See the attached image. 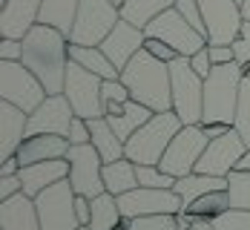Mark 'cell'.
Returning a JSON list of instances; mask_svg holds the SVG:
<instances>
[{
  "mask_svg": "<svg viewBox=\"0 0 250 230\" xmlns=\"http://www.w3.org/2000/svg\"><path fill=\"white\" fill-rule=\"evenodd\" d=\"M75 213L81 225H89L92 222V199L89 196H75Z\"/></svg>",
  "mask_w": 250,
  "mask_h": 230,
  "instance_id": "46",
  "label": "cell"
},
{
  "mask_svg": "<svg viewBox=\"0 0 250 230\" xmlns=\"http://www.w3.org/2000/svg\"><path fill=\"white\" fill-rule=\"evenodd\" d=\"M190 66L196 69V75H199V78H207L210 72H213V66H216V63H213V58H210L207 46H204V49H199L193 58H190Z\"/></svg>",
  "mask_w": 250,
  "mask_h": 230,
  "instance_id": "43",
  "label": "cell"
},
{
  "mask_svg": "<svg viewBox=\"0 0 250 230\" xmlns=\"http://www.w3.org/2000/svg\"><path fill=\"white\" fill-rule=\"evenodd\" d=\"M233 202H230V190H216V193H207V196H201L196 202H190V205L184 207L187 213H193L199 222H213L216 216H222L225 210H230Z\"/></svg>",
  "mask_w": 250,
  "mask_h": 230,
  "instance_id": "31",
  "label": "cell"
},
{
  "mask_svg": "<svg viewBox=\"0 0 250 230\" xmlns=\"http://www.w3.org/2000/svg\"><path fill=\"white\" fill-rule=\"evenodd\" d=\"M201 127L207 132V138H219V135H225L227 129H233V127H227V124H201Z\"/></svg>",
  "mask_w": 250,
  "mask_h": 230,
  "instance_id": "49",
  "label": "cell"
},
{
  "mask_svg": "<svg viewBox=\"0 0 250 230\" xmlns=\"http://www.w3.org/2000/svg\"><path fill=\"white\" fill-rule=\"evenodd\" d=\"M170 78H173V112L184 124H201L204 115V78L196 75L190 66V58L170 61Z\"/></svg>",
  "mask_w": 250,
  "mask_h": 230,
  "instance_id": "6",
  "label": "cell"
},
{
  "mask_svg": "<svg viewBox=\"0 0 250 230\" xmlns=\"http://www.w3.org/2000/svg\"><path fill=\"white\" fill-rule=\"evenodd\" d=\"M0 230H41L35 199L26 193H18L0 202Z\"/></svg>",
  "mask_w": 250,
  "mask_h": 230,
  "instance_id": "22",
  "label": "cell"
},
{
  "mask_svg": "<svg viewBox=\"0 0 250 230\" xmlns=\"http://www.w3.org/2000/svg\"><path fill=\"white\" fill-rule=\"evenodd\" d=\"M242 15H245V21L250 23V0H242Z\"/></svg>",
  "mask_w": 250,
  "mask_h": 230,
  "instance_id": "50",
  "label": "cell"
},
{
  "mask_svg": "<svg viewBox=\"0 0 250 230\" xmlns=\"http://www.w3.org/2000/svg\"><path fill=\"white\" fill-rule=\"evenodd\" d=\"M69 61L81 63L83 69H89L92 75L104 78V81L121 75V72H118V66L106 58V52L101 49V46H78V43H69Z\"/></svg>",
  "mask_w": 250,
  "mask_h": 230,
  "instance_id": "27",
  "label": "cell"
},
{
  "mask_svg": "<svg viewBox=\"0 0 250 230\" xmlns=\"http://www.w3.org/2000/svg\"><path fill=\"white\" fill-rule=\"evenodd\" d=\"M124 222V213H121V205H118V196L112 193H101L92 199V230H115Z\"/></svg>",
  "mask_w": 250,
  "mask_h": 230,
  "instance_id": "30",
  "label": "cell"
},
{
  "mask_svg": "<svg viewBox=\"0 0 250 230\" xmlns=\"http://www.w3.org/2000/svg\"><path fill=\"white\" fill-rule=\"evenodd\" d=\"M210 225H213V230H250V210L230 207L222 216H216Z\"/></svg>",
  "mask_w": 250,
  "mask_h": 230,
  "instance_id": "36",
  "label": "cell"
},
{
  "mask_svg": "<svg viewBox=\"0 0 250 230\" xmlns=\"http://www.w3.org/2000/svg\"><path fill=\"white\" fill-rule=\"evenodd\" d=\"M150 38H161L164 43H170L181 58H193L199 49L207 46V38L199 35L193 26L184 21V15L178 12V9H167V12H161L155 21H152L147 29H144Z\"/></svg>",
  "mask_w": 250,
  "mask_h": 230,
  "instance_id": "13",
  "label": "cell"
},
{
  "mask_svg": "<svg viewBox=\"0 0 250 230\" xmlns=\"http://www.w3.org/2000/svg\"><path fill=\"white\" fill-rule=\"evenodd\" d=\"M66 161H69V184L75 187L78 196L95 199L106 190L104 187V158H101L92 141L89 144H72L66 153Z\"/></svg>",
  "mask_w": 250,
  "mask_h": 230,
  "instance_id": "12",
  "label": "cell"
},
{
  "mask_svg": "<svg viewBox=\"0 0 250 230\" xmlns=\"http://www.w3.org/2000/svg\"><path fill=\"white\" fill-rule=\"evenodd\" d=\"M227 179H230V202H233V207L250 210V170H233Z\"/></svg>",
  "mask_w": 250,
  "mask_h": 230,
  "instance_id": "35",
  "label": "cell"
},
{
  "mask_svg": "<svg viewBox=\"0 0 250 230\" xmlns=\"http://www.w3.org/2000/svg\"><path fill=\"white\" fill-rule=\"evenodd\" d=\"M23 63L41 78L49 95H61L69 69V38L52 26L38 23L23 38Z\"/></svg>",
  "mask_w": 250,
  "mask_h": 230,
  "instance_id": "1",
  "label": "cell"
},
{
  "mask_svg": "<svg viewBox=\"0 0 250 230\" xmlns=\"http://www.w3.org/2000/svg\"><path fill=\"white\" fill-rule=\"evenodd\" d=\"M239 3H242V0H239Z\"/></svg>",
  "mask_w": 250,
  "mask_h": 230,
  "instance_id": "56",
  "label": "cell"
},
{
  "mask_svg": "<svg viewBox=\"0 0 250 230\" xmlns=\"http://www.w3.org/2000/svg\"><path fill=\"white\" fill-rule=\"evenodd\" d=\"M239 170H250V150L245 153V158L239 161Z\"/></svg>",
  "mask_w": 250,
  "mask_h": 230,
  "instance_id": "51",
  "label": "cell"
},
{
  "mask_svg": "<svg viewBox=\"0 0 250 230\" xmlns=\"http://www.w3.org/2000/svg\"><path fill=\"white\" fill-rule=\"evenodd\" d=\"M144 49L150 52L152 58H158V61H167V63L178 58V52H175L170 43H164L161 38H150V35H147V41H144Z\"/></svg>",
  "mask_w": 250,
  "mask_h": 230,
  "instance_id": "40",
  "label": "cell"
},
{
  "mask_svg": "<svg viewBox=\"0 0 250 230\" xmlns=\"http://www.w3.org/2000/svg\"><path fill=\"white\" fill-rule=\"evenodd\" d=\"M18 173H21V161H18V155L6 158V161L0 164V176H18Z\"/></svg>",
  "mask_w": 250,
  "mask_h": 230,
  "instance_id": "47",
  "label": "cell"
},
{
  "mask_svg": "<svg viewBox=\"0 0 250 230\" xmlns=\"http://www.w3.org/2000/svg\"><path fill=\"white\" fill-rule=\"evenodd\" d=\"M18 176H21V184H23V193L35 199V196H41L46 187L69 179V161H66V158H52V161L26 164V167H21Z\"/></svg>",
  "mask_w": 250,
  "mask_h": 230,
  "instance_id": "19",
  "label": "cell"
},
{
  "mask_svg": "<svg viewBox=\"0 0 250 230\" xmlns=\"http://www.w3.org/2000/svg\"><path fill=\"white\" fill-rule=\"evenodd\" d=\"M101 98H104V109H106V112H112L115 106H121V104L129 101L132 95H129L126 84L121 81V75H118V78H109V81H104V84H101Z\"/></svg>",
  "mask_w": 250,
  "mask_h": 230,
  "instance_id": "34",
  "label": "cell"
},
{
  "mask_svg": "<svg viewBox=\"0 0 250 230\" xmlns=\"http://www.w3.org/2000/svg\"><path fill=\"white\" fill-rule=\"evenodd\" d=\"M92 141V132H89V124L86 118H72V127H69V144H89Z\"/></svg>",
  "mask_w": 250,
  "mask_h": 230,
  "instance_id": "42",
  "label": "cell"
},
{
  "mask_svg": "<svg viewBox=\"0 0 250 230\" xmlns=\"http://www.w3.org/2000/svg\"><path fill=\"white\" fill-rule=\"evenodd\" d=\"M181 127H184V121L173 109L155 112L150 121L126 141V158L132 164H161V155L167 153L170 141L175 138V132Z\"/></svg>",
  "mask_w": 250,
  "mask_h": 230,
  "instance_id": "4",
  "label": "cell"
},
{
  "mask_svg": "<svg viewBox=\"0 0 250 230\" xmlns=\"http://www.w3.org/2000/svg\"><path fill=\"white\" fill-rule=\"evenodd\" d=\"M101 84L104 78L92 75L89 69H83L81 63L69 61V69H66V84H63V95L69 98L72 109H75L78 118H104L106 109H104V98H101Z\"/></svg>",
  "mask_w": 250,
  "mask_h": 230,
  "instance_id": "10",
  "label": "cell"
},
{
  "mask_svg": "<svg viewBox=\"0 0 250 230\" xmlns=\"http://www.w3.org/2000/svg\"><path fill=\"white\" fill-rule=\"evenodd\" d=\"M75 230H92V225H78Z\"/></svg>",
  "mask_w": 250,
  "mask_h": 230,
  "instance_id": "54",
  "label": "cell"
},
{
  "mask_svg": "<svg viewBox=\"0 0 250 230\" xmlns=\"http://www.w3.org/2000/svg\"><path fill=\"white\" fill-rule=\"evenodd\" d=\"M75 187L69 179L58 181L46 187L41 196H35V207H38V219H41V230H75L78 222L75 213Z\"/></svg>",
  "mask_w": 250,
  "mask_h": 230,
  "instance_id": "9",
  "label": "cell"
},
{
  "mask_svg": "<svg viewBox=\"0 0 250 230\" xmlns=\"http://www.w3.org/2000/svg\"><path fill=\"white\" fill-rule=\"evenodd\" d=\"M144 41H147V32L144 29H138V26H132L129 21H118V26L104 38V43H101V49L106 52V58L118 66V72L124 69L126 63L138 55V52L144 49Z\"/></svg>",
  "mask_w": 250,
  "mask_h": 230,
  "instance_id": "17",
  "label": "cell"
},
{
  "mask_svg": "<svg viewBox=\"0 0 250 230\" xmlns=\"http://www.w3.org/2000/svg\"><path fill=\"white\" fill-rule=\"evenodd\" d=\"M121 81L126 84L129 95L138 104L150 106L152 112H167L173 109V78H170V63L152 58L147 49H141L124 69Z\"/></svg>",
  "mask_w": 250,
  "mask_h": 230,
  "instance_id": "2",
  "label": "cell"
},
{
  "mask_svg": "<svg viewBox=\"0 0 250 230\" xmlns=\"http://www.w3.org/2000/svg\"><path fill=\"white\" fill-rule=\"evenodd\" d=\"M41 0H3L0 3V35L3 38H21L38 26Z\"/></svg>",
  "mask_w": 250,
  "mask_h": 230,
  "instance_id": "18",
  "label": "cell"
},
{
  "mask_svg": "<svg viewBox=\"0 0 250 230\" xmlns=\"http://www.w3.org/2000/svg\"><path fill=\"white\" fill-rule=\"evenodd\" d=\"M69 138L63 135H52V132H43V135H26L23 144L18 147V161L21 167L26 164H38V161H52V158H66L69 153Z\"/></svg>",
  "mask_w": 250,
  "mask_h": 230,
  "instance_id": "20",
  "label": "cell"
},
{
  "mask_svg": "<svg viewBox=\"0 0 250 230\" xmlns=\"http://www.w3.org/2000/svg\"><path fill=\"white\" fill-rule=\"evenodd\" d=\"M175 222H178V230H190L193 225H199V219H196L193 213H187V210L175 213Z\"/></svg>",
  "mask_w": 250,
  "mask_h": 230,
  "instance_id": "48",
  "label": "cell"
},
{
  "mask_svg": "<svg viewBox=\"0 0 250 230\" xmlns=\"http://www.w3.org/2000/svg\"><path fill=\"white\" fill-rule=\"evenodd\" d=\"M175 9L184 15V21L193 26L199 35H204V38H207V23H204V15H201L199 0H175Z\"/></svg>",
  "mask_w": 250,
  "mask_h": 230,
  "instance_id": "38",
  "label": "cell"
},
{
  "mask_svg": "<svg viewBox=\"0 0 250 230\" xmlns=\"http://www.w3.org/2000/svg\"><path fill=\"white\" fill-rule=\"evenodd\" d=\"M118 21H121V6H115L112 0H81L69 43L101 46L104 38L118 26Z\"/></svg>",
  "mask_w": 250,
  "mask_h": 230,
  "instance_id": "7",
  "label": "cell"
},
{
  "mask_svg": "<svg viewBox=\"0 0 250 230\" xmlns=\"http://www.w3.org/2000/svg\"><path fill=\"white\" fill-rule=\"evenodd\" d=\"M175 193L181 196L184 207L190 202H196L207 193H216V190H230V179L227 176H204V173H190V176H181L175 179Z\"/></svg>",
  "mask_w": 250,
  "mask_h": 230,
  "instance_id": "25",
  "label": "cell"
},
{
  "mask_svg": "<svg viewBox=\"0 0 250 230\" xmlns=\"http://www.w3.org/2000/svg\"><path fill=\"white\" fill-rule=\"evenodd\" d=\"M104 187L112 196H124L129 190H135L138 187V167L129 158H118V161L104 164Z\"/></svg>",
  "mask_w": 250,
  "mask_h": 230,
  "instance_id": "28",
  "label": "cell"
},
{
  "mask_svg": "<svg viewBox=\"0 0 250 230\" xmlns=\"http://www.w3.org/2000/svg\"><path fill=\"white\" fill-rule=\"evenodd\" d=\"M138 167V187H155V190H173L175 176L164 173L158 164H135Z\"/></svg>",
  "mask_w": 250,
  "mask_h": 230,
  "instance_id": "32",
  "label": "cell"
},
{
  "mask_svg": "<svg viewBox=\"0 0 250 230\" xmlns=\"http://www.w3.org/2000/svg\"><path fill=\"white\" fill-rule=\"evenodd\" d=\"M129 230H178V222L170 213H161V216H141V219H132Z\"/></svg>",
  "mask_w": 250,
  "mask_h": 230,
  "instance_id": "37",
  "label": "cell"
},
{
  "mask_svg": "<svg viewBox=\"0 0 250 230\" xmlns=\"http://www.w3.org/2000/svg\"><path fill=\"white\" fill-rule=\"evenodd\" d=\"M199 6L207 23V43L233 46L245 26L242 3L239 0H199Z\"/></svg>",
  "mask_w": 250,
  "mask_h": 230,
  "instance_id": "11",
  "label": "cell"
},
{
  "mask_svg": "<svg viewBox=\"0 0 250 230\" xmlns=\"http://www.w3.org/2000/svg\"><path fill=\"white\" fill-rule=\"evenodd\" d=\"M175 0H124L121 3V18L129 21L138 29H147V26L167 9H173Z\"/></svg>",
  "mask_w": 250,
  "mask_h": 230,
  "instance_id": "29",
  "label": "cell"
},
{
  "mask_svg": "<svg viewBox=\"0 0 250 230\" xmlns=\"http://www.w3.org/2000/svg\"><path fill=\"white\" fill-rule=\"evenodd\" d=\"M86 124H89L92 144H95V150L101 153L104 164L118 161V158H126V141L124 138H118V132H115L112 124L106 121V115H104V118H89Z\"/></svg>",
  "mask_w": 250,
  "mask_h": 230,
  "instance_id": "24",
  "label": "cell"
},
{
  "mask_svg": "<svg viewBox=\"0 0 250 230\" xmlns=\"http://www.w3.org/2000/svg\"><path fill=\"white\" fill-rule=\"evenodd\" d=\"M18 193H23L21 176H0V202H6V199H12Z\"/></svg>",
  "mask_w": 250,
  "mask_h": 230,
  "instance_id": "44",
  "label": "cell"
},
{
  "mask_svg": "<svg viewBox=\"0 0 250 230\" xmlns=\"http://www.w3.org/2000/svg\"><path fill=\"white\" fill-rule=\"evenodd\" d=\"M0 61H23L21 38H0Z\"/></svg>",
  "mask_w": 250,
  "mask_h": 230,
  "instance_id": "41",
  "label": "cell"
},
{
  "mask_svg": "<svg viewBox=\"0 0 250 230\" xmlns=\"http://www.w3.org/2000/svg\"><path fill=\"white\" fill-rule=\"evenodd\" d=\"M78 6H81V0H41L38 23L52 26V29H58L69 38L78 18Z\"/></svg>",
  "mask_w": 250,
  "mask_h": 230,
  "instance_id": "26",
  "label": "cell"
},
{
  "mask_svg": "<svg viewBox=\"0 0 250 230\" xmlns=\"http://www.w3.org/2000/svg\"><path fill=\"white\" fill-rule=\"evenodd\" d=\"M72 118H75V109H72V104H69V98H66L63 92H61V95H46V101L29 115L26 135H43V132H52V135L69 138Z\"/></svg>",
  "mask_w": 250,
  "mask_h": 230,
  "instance_id": "16",
  "label": "cell"
},
{
  "mask_svg": "<svg viewBox=\"0 0 250 230\" xmlns=\"http://www.w3.org/2000/svg\"><path fill=\"white\" fill-rule=\"evenodd\" d=\"M118 205L124 219H141V216H161V213H181L184 202L175 190H155V187H135L124 196H118Z\"/></svg>",
  "mask_w": 250,
  "mask_h": 230,
  "instance_id": "15",
  "label": "cell"
},
{
  "mask_svg": "<svg viewBox=\"0 0 250 230\" xmlns=\"http://www.w3.org/2000/svg\"><path fill=\"white\" fill-rule=\"evenodd\" d=\"M233 127L245 138V144L250 150V75H245V81H242V95H239V109H236Z\"/></svg>",
  "mask_w": 250,
  "mask_h": 230,
  "instance_id": "33",
  "label": "cell"
},
{
  "mask_svg": "<svg viewBox=\"0 0 250 230\" xmlns=\"http://www.w3.org/2000/svg\"><path fill=\"white\" fill-rule=\"evenodd\" d=\"M242 81H245V72H242V66L236 61L213 66V72L204 78V115H201V124H227V127H233L236 109H239V95H242Z\"/></svg>",
  "mask_w": 250,
  "mask_h": 230,
  "instance_id": "3",
  "label": "cell"
},
{
  "mask_svg": "<svg viewBox=\"0 0 250 230\" xmlns=\"http://www.w3.org/2000/svg\"><path fill=\"white\" fill-rule=\"evenodd\" d=\"M152 115H155V112H152L150 106H144V104H138L135 98H129L126 104L115 106L112 112H106V121H109V124H112V129L118 132V138L129 141L138 129L150 121Z\"/></svg>",
  "mask_w": 250,
  "mask_h": 230,
  "instance_id": "23",
  "label": "cell"
},
{
  "mask_svg": "<svg viewBox=\"0 0 250 230\" xmlns=\"http://www.w3.org/2000/svg\"><path fill=\"white\" fill-rule=\"evenodd\" d=\"M207 52H210V58H213L216 66H222V63H233V61H236V49H233V46H216V43H207Z\"/></svg>",
  "mask_w": 250,
  "mask_h": 230,
  "instance_id": "45",
  "label": "cell"
},
{
  "mask_svg": "<svg viewBox=\"0 0 250 230\" xmlns=\"http://www.w3.org/2000/svg\"><path fill=\"white\" fill-rule=\"evenodd\" d=\"M112 3H115V6H121V3H124V0H112Z\"/></svg>",
  "mask_w": 250,
  "mask_h": 230,
  "instance_id": "55",
  "label": "cell"
},
{
  "mask_svg": "<svg viewBox=\"0 0 250 230\" xmlns=\"http://www.w3.org/2000/svg\"><path fill=\"white\" fill-rule=\"evenodd\" d=\"M190 230H213V225L210 222H199V225H193Z\"/></svg>",
  "mask_w": 250,
  "mask_h": 230,
  "instance_id": "52",
  "label": "cell"
},
{
  "mask_svg": "<svg viewBox=\"0 0 250 230\" xmlns=\"http://www.w3.org/2000/svg\"><path fill=\"white\" fill-rule=\"evenodd\" d=\"M233 49H236V63L242 66L245 75H250V23L248 21H245V26H242V35L236 38Z\"/></svg>",
  "mask_w": 250,
  "mask_h": 230,
  "instance_id": "39",
  "label": "cell"
},
{
  "mask_svg": "<svg viewBox=\"0 0 250 230\" xmlns=\"http://www.w3.org/2000/svg\"><path fill=\"white\" fill-rule=\"evenodd\" d=\"M129 222H132V219H124V222H121V225H118L115 230H129Z\"/></svg>",
  "mask_w": 250,
  "mask_h": 230,
  "instance_id": "53",
  "label": "cell"
},
{
  "mask_svg": "<svg viewBox=\"0 0 250 230\" xmlns=\"http://www.w3.org/2000/svg\"><path fill=\"white\" fill-rule=\"evenodd\" d=\"M26 127H29V115L21 106L9 101H0V158H12L18 153V147L26 138Z\"/></svg>",
  "mask_w": 250,
  "mask_h": 230,
  "instance_id": "21",
  "label": "cell"
},
{
  "mask_svg": "<svg viewBox=\"0 0 250 230\" xmlns=\"http://www.w3.org/2000/svg\"><path fill=\"white\" fill-rule=\"evenodd\" d=\"M248 153V144L245 138L236 132V127L227 129L225 135L219 138H210L207 150L201 153L199 164H196V173L204 176H230L233 170H239V161Z\"/></svg>",
  "mask_w": 250,
  "mask_h": 230,
  "instance_id": "14",
  "label": "cell"
},
{
  "mask_svg": "<svg viewBox=\"0 0 250 230\" xmlns=\"http://www.w3.org/2000/svg\"><path fill=\"white\" fill-rule=\"evenodd\" d=\"M207 144H210V138H207V132H204L201 124H184L175 132V138L170 141L167 153L161 155L158 167L164 173L175 176V179L190 176V173H196V164H199L201 153L207 150Z\"/></svg>",
  "mask_w": 250,
  "mask_h": 230,
  "instance_id": "8",
  "label": "cell"
},
{
  "mask_svg": "<svg viewBox=\"0 0 250 230\" xmlns=\"http://www.w3.org/2000/svg\"><path fill=\"white\" fill-rule=\"evenodd\" d=\"M46 86L23 61H0V101L21 106L26 115H32L46 101Z\"/></svg>",
  "mask_w": 250,
  "mask_h": 230,
  "instance_id": "5",
  "label": "cell"
}]
</instances>
